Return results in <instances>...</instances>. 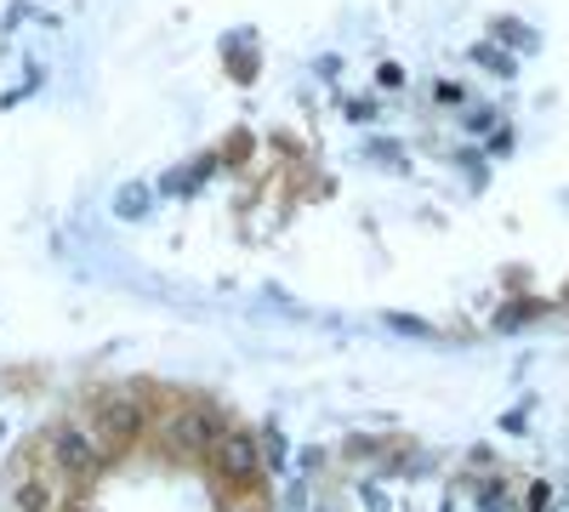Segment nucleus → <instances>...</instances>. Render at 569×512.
I'll list each match as a JSON object with an SVG mask.
<instances>
[{
	"mask_svg": "<svg viewBox=\"0 0 569 512\" xmlns=\"http://www.w3.org/2000/svg\"><path fill=\"white\" fill-rule=\"evenodd\" d=\"M46 450H52V468L58 473H98L103 461H109V444L91 433L86 422H63L46 433Z\"/></svg>",
	"mask_w": 569,
	"mask_h": 512,
	"instance_id": "1",
	"label": "nucleus"
},
{
	"mask_svg": "<svg viewBox=\"0 0 569 512\" xmlns=\"http://www.w3.org/2000/svg\"><path fill=\"white\" fill-rule=\"evenodd\" d=\"M142 422H149V410H142V399H137L131 388H109V393H98L91 428H98L103 444H126L131 433H142Z\"/></svg>",
	"mask_w": 569,
	"mask_h": 512,
	"instance_id": "2",
	"label": "nucleus"
},
{
	"mask_svg": "<svg viewBox=\"0 0 569 512\" xmlns=\"http://www.w3.org/2000/svg\"><path fill=\"white\" fill-rule=\"evenodd\" d=\"M206 455H211V468H217L222 479H233V484L257 479V468H262V450H257V433H251V428H222Z\"/></svg>",
	"mask_w": 569,
	"mask_h": 512,
	"instance_id": "3",
	"label": "nucleus"
},
{
	"mask_svg": "<svg viewBox=\"0 0 569 512\" xmlns=\"http://www.w3.org/2000/svg\"><path fill=\"white\" fill-rule=\"evenodd\" d=\"M58 495H63L58 468H23V461H18V479H12L18 512H58Z\"/></svg>",
	"mask_w": 569,
	"mask_h": 512,
	"instance_id": "4",
	"label": "nucleus"
},
{
	"mask_svg": "<svg viewBox=\"0 0 569 512\" xmlns=\"http://www.w3.org/2000/svg\"><path fill=\"white\" fill-rule=\"evenodd\" d=\"M217 171V160H194V165H182V171H171L166 182H160V194H188V189H200V182Z\"/></svg>",
	"mask_w": 569,
	"mask_h": 512,
	"instance_id": "5",
	"label": "nucleus"
},
{
	"mask_svg": "<svg viewBox=\"0 0 569 512\" xmlns=\"http://www.w3.org/2000/svg\"><path fill=\"white\" fill-rule=\"evenodd\" d=\"M114 217H126V222L149 217V189H142V182H126V189L114 194Z\"/></svg>",
	"mask_w": 569,
	"mask_h": 512,
	"instance_id": "6",
	"label": "nucleus"
},
{
	"mask_svg": "<svg viewBox=\"0 0 569 512\" xmlns=\"http://www.w3.org/2000/svg\"><path fill=\"white\" fill-rule=\"evenodd\" d=\"M472 58H479V63H485L490 74H501V80H512V74H518V63H512V58L501 52V46H479V52H472Z\"/></svg>",
	"mask_w": 569,
	"mask_h": 512,
	"instance_id": "7",
	"label": "nucleus"
},
{
	"mask_svg": "<svg viewBox=\"0 0 569 512\" xmlns=\"http://www.w3.org/2000/svg\"><path fill=\"white\" fill-rule=\"evenodd\" d=\"M530 313H536L530 302H507V308H501V319H496V331H512V324H525Z\"/></svg>",
	"mask_w": 569,
	"mask_h": 512,
	"instance_id": "8",
	"label": "nucleus"
},
{
	"mask_svg": "<svg viewBox=\"0 0 569 512\" xmlns=\"http://www.w3.org/2000/svg\"><path fill=\"white\" fill-rule=\"evenodd\" d=\"M496 34H501L507 46H525V52H530V46H536V34H530L525 23H496Z\"/></svg>",
	"mask_w": 569,
	"mask_h": 512,
	"instance_id": "9",
	"label": "nucleus"
},
{
	"mask_svg": "<svg viewBox=\"0 0 569 512\" xmlns=\"http://www.w3.org/2000/svg\"><path fill=\"white\" fill-rule=\"evenodd\" d=\"M388 324H393V331H405V337H433V331H427L421 319H410V313H388Z\"/></svg>",
	"mask_w": 569,
	"mask_h": 512,
	"instance_id": "10",
	"label": "nucleus"
},
{
	"mask_svg": "<svg viewBox=\"0 0 569 512\" xmlns=\"http://www.w3.org/2000/svg\"><path fill=\"white\" fill-rule=\"evenodd\" d=\"M496 126V109H467V131H490Z\"/></svg>",
	"mask_w": 569,
	"mask_h": 512,
	"instance_id": "11",
	"label": "nucleus"
},
{
	"mask_svg": "<svg viewBox=\"0 0 569 512\" xmlns=\"http://www.w3.org/2000/svg\"><path fill=\"white\" fill-rule=\"evenodd\" d=\"M228 69H233V80H257V58H233Z\"/></svg>",
	"mask_w": 569,
	"mask_h": 512,
	"instance_id": "12",
	"label": "nucleus"
}]
</instances>
